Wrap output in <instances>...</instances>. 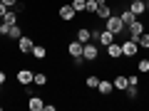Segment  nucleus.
<instances>
[{
    "label": "nucleus",
    "mask_w": 149,
    "mask_h": 111,
    "mask_svg": "<svg viewBox=\"0 0 149 111\" xmlns=\"http://www.w3.org/2000/svg\"><path fill=\"white\" fill-rule=\"evenodd\" d=\"M104 27H107V30H109V32H112L114 37L124 35V30H127V25L122 22V17H119V15H114V12H112V15L107 17V20H104Z\"/></svg>",
    "instance_id": "obj_1"
},
{
    "label": "nucleus",
    "mask_w": 149,
    "mask_h": 111,
    "mask_svg": "<svg viewBox=\"0 0 149 111\" xmlns=\"http://www.w3.org/2000/svg\"><path fill=\"white\" fill-rule=\"evenodd\" d=\"M119 45H122V57H124V59H134V57L139 54L137 40H129V37H127V40H124V42H119Z\"/></svg>",
    "instance_id": "obj_2"
},
{
    "label": "nucleus",
    "mask_w": 149,
    "mask_h": 111,
    "mask_svg": "<svg viewBox=\"0 0 149 111\" xmlns=\"http://www.w3.org/2000/svg\"><path fill=\"white\" fill-rule=\"evenodd\" d=\"M82 57H85L87 64L97 62V59H100V47H97V42H85V47H82Z\"/></svg>",
    "instance_id": "obj_3"
},
{
    "label": "nucleus",
    "mask_w": 149,
    "mask_h": 111,
    "mask_svg": "<svg viewBox=\"0 0 149 111\" xmlns=\"http://www.w3.org/2000/svg\"><path fill=\"white\" fill-rule=\"evenodd\" d=\"M32 79H35V72L32 69H27V67H20L15 72V82L20 86H27V84H32Z\"/></svg>",
    "instance_id": "obj_4"
},
{
    "label": "nucleus",
    "mask_w": 149,
    "mask_h": 111,
    "mask_svg": "<svg viewBox=\"0 0 149 111\" xmlns=\"http://www.w3.org/2000/svg\"><path fill=\"white\" fill-rule=\"evenodd\" d=\"M144 25H147V22H142V20H139V17H137V20H134L132 25H129L127 30H124V35H127L129 40H139V35H142V32H144Z\"/></svg>",
    "instance_id": "obj_5"
},
{
    "label": "nucleus",
    "mask_w": 149,
    "mask_h": 111,
    "mask_svg": "<svg viewBox=\"0 0 149 111\" xmlns=\"http://www.w3.org/2000/svg\"><path fill=\"white\" fill-rule=\"evenodd\" d=\"M57 17H60L62 22H72L74 17H77V12H74V8L70 5V3H65V5L57 8Z\"/></svg>",
    "instance_id": "obj_6"
},
{
    "label": "nucleus",
    "mask_w": 149,
    "mask_h": 111,
    "mask_svg": "<svg viewBox=\"0 0 149 111\" xmlns=\"http://www.w3.org/2000/svg\"><path fill=\"white\" fill-rule=\"evenodd\" d=\"M15 45H17V52H20V54H30V49H32V45H35V40H32L30 35H22Z\"/></svg>",
    "instance_id": "obj_7"
},
{
    "label": "nucleus",
    "mask_w": 149,
    "mask_h": 111,
    "mask_svg": "<svg viewBox=\"0 0 149 111\" xmlns=\"http://www.w3.org/2000/svg\"><path fill=\"white\" fill-rule=\"evenodd\" d=\"M97 91H100V96H112V91H114V82L112 79H100V84H97Z\"/></svg>",
    "instance_id": "obj_8"
},
{
    "label": "nucleus",
    "mask_w": 149,
    "mask_h": 111,
    "mask_svg": "<svg viewBox=\"0 0 149 111\" xmlns=\"http://www.w3.org/2000/svg\"><path fill=\"white\" fill-rule=\"evenodd\" d=\"M107 57L112 59V62H117V59H122V45H117V42H112V45H107Z\"/></svg>",
    "instance_id": "obj_9"
},
{
    "label": "nucleus",
    "mask_w": 149,
    "mask_h": 111,
    "mask_svg": "<svg viewBox=\"0 0 149 111\" xmlns=\"http://www.w3.org/2000/svg\"><path fill=\"white\" fill-rule=\"evenodd\" d=\"M82 47H85V45H82L80 40L74 37L72 42L67 45V54H70V57H72V59H74V57H82Z\"/></svg>",
    "instance_id": "obj_10"
},
{
    "label": "nucleus",
    "mask_w": 149,
    "mask_h": 111,
    "mask_svg": "<svg viewBox=\"0 0 149 111\" xmlns=\"http://www.w3.org/2000/svg\"><path fill=\"white\" fill-rule=\"evenodd\" d=\"M122 94H124V99H127V101H134V99L139 96V84H134V82H129V84H127V89H124Z\"/></svg>",
    "instance_id": "obj_11"
},
{
    "label": "nucleus",
    "mask_w": 149,
    "mask_h": 111,
    "mask_svg": "<svg viewBox=\"0 0 149 111\" xmlns=\"http://www.w3.org/2000/svg\"><path fill=\"white\" fill-rule=\"evenodd\" d=\"M30 54L35 59H47V47L40 45V42H35V45H32V49H30Z\"/></svg>",
    "instance_id": "obj_12"
},
{
    "label": "nucleus",
    "mask_w": 149,
    "mask_h": 111,
    "mask_svg": "<svg viewBox=\"0 0 149 111\" xmlns=\"http://www.w3.org/2000/svg\"><path fill=\"white\" fill-rule=\"evenodd\" d=\"M117 15H119V17H122V22H124V25H127V27H129V25H132V22H134V20H137V15H134V12H132V10H129V8H127V5H124V8H122V10H119V12H117Z\"/></svg>",
    "instance_id": "obj_13"
},
{
    "label": "nucleus",
    "mask_w": 149,
    "mask_h": 111,
    "mask_svg": "<svg viewBox=\"0 0 149 111\" xmlns=\"http://www.w3.org/2000/svg\"><path fill=\"white\" fill-rule=\"evenodd\" d=\"M77 40H80L82 45L85 42H92V30L87 25H82V27H77Z\"/></svg>",
    "instance_id": "obj_14"
},
{
    "label": "nucleus",
    "mask_w": 149,
    "mask_h": 111,
    "mask_svg": "<svg viewBox=\"0 0 149 111\" xmlns=\"http://www.w3.org/2000/svg\"><path fill=\"white\" fill-rule=\"evenodd\" d=\"M112 12H114V10H112V5H107V3H104V5H100V8H97V12H95V17H97V20H102V22H104L107 17L112 15Z\"/></svg>",
    "instance_id": "obj_15"
},
{
    "label": "nucleus",
    "mask_w": 149,
    "mask_h": 111,
    "mask_svg": "<svg viewBox=\"0 0 149 111\" xmlns=\"http://www.w3.org/2000/svg\"><path fill=\"white\" fill-rule=\"evenodd\" d=\"M112 82H114V91H124V89H127V84H129L127 74H117Z\"/></svg>",
    "instance_id": "obj_16"
},
{
    "label": "nucleus",
    "mask_w": 149,
    "mask_h": 111,
    "mask_svg": "<svg viewBox=\"0 0 149 111\" xmlns=\"http://www.w3.org/2000/svg\"><path fill=\"white\" fill-rule=\"evenodd\" d=\"M42 106H45V101L40 99V96L32 94L30 99H27V109H30V111H42Z\"/></svg>",
    "instance_id": "obj_17"
},
{
    "label": "nucleus",
    "mask_w": 149,
    "mask_h": 111,
    "mask_svg": "<svg viewBox=\"0 0 149 111\" xmlns=\"http://www.w3.org/2000/svg\"><path fill=\"white\" fill-rule=\"evenodd\" d=\"M47 82H50V77L45 72H37L35 74V79H32V84L37 86V89H45V86H47Z\"/></svg>",
    "instance_id": "obj_18"
},
{
    "label": "nucleus",
    "mask_w": 149,
    "mask_h": 111,
    "mask_svg": "<svg viewBox=\"0 0 149 111\" xmlns=\"http://www.w3.org/2000/svg\"><path fill=\"white\" fill-rule=\"evenodd\" d=\"M137 72L149 74V57H137Z\"/></svg>",
    "instance_id": "obj_19"
},
{
    "label": "nucleus",
    "mask_w": 149,
    "mask_h": 111,
    "mask_svg": "<svg viewBox=\"0 0 149 111\" xmlns=\"http://www.w3.org/2000/svg\"><path fill=\"white\" fill-rule=\"evenodd\" d=\"M127 8H129V10H132V12H134L137 17H142L144 12H147V8H144V0H142V3H129Z\"/></svg>",
    "instance_id": "obj_20"
},
{
    "label": "nucleus",
    "mask_w": 149,
    "mask_h": 111,
    "mask_svg": "<svg viewBox=\"0 0 149 111\" xmlns=\"http://www.w3.org/2000/svg\"><path fill=\"white\" fill-rule=\"evenodd\" d=\"M20 37H22V27H20V25H13V27H10V32H8V40L17 42Z\"/></svg>",
    "instance_id": "obj_21"
},
{
    "label": "nucleus",
    "mask_w": 149,
    "mask_h": 111,
    "mask_svg": "<svg viewBox=\"0 0 149 111\" xmlns=\"http://www.w3.org/2000/svg\"><path fill=\"white\" fill-rule=\"evenodd\" d=\"M3 22H8V25H17V10H8L5 17H0Z\"/></svg>",
    "instance_id": "obj_22"
},
{
    "label": "nucleus",
    "mask_w": 149,
    "mask_h": 111,
    "mask_svg": "<svg viewBox=\"0 0 149 111\" xmlns=\"http://www.w3.org/2000/svg\"><path fill=\"white\" fill-rule=\"evenodd\" d=\"M137 45H139V49H147V52H149V32H147V30H144L142 35H139Z\"/></svg>",
    "instance_id": "obj_23"
},
{
    "label": "nucleus",
    "mask_w": 149,
    "mask_h": 111,
    "mask_svg": "<svg viewBox=\"0 0 149 111\" xmlns=\"http://www.w3.org/2000/svg\"><path fill=\"white\" fill-rule=\"evenodd\" d=\"M100 79H102V77H97V74H90V77L85 79V86H87V89H97Z\"/></svg>",
    "instance_id": "obj_24"
},
{
    "label": "nucleus",
    "mask_w": 149,
    "mask_h": 111,
    "mask_svg": "<svg viewBox=\"0 0 149 111\" xmlns=\"http://www.w3.org/2000/svg\"><path fill=\"white\" fill-rule=\"evenodd\" d=\"M70 5L74 8V12H77V15H80V12H85V10H87V0H72Z\"/></svg>",
    "instance_id": "obj_25"
},
{
    "label": "nucleus",
    "mask_w": 149,
    "mask_h": 111,
    "mask_svg": "<svg viewBox=\"0 0 149 111\" xmlns=\"http://www.w3.org/2000/svg\"><path fill=\"white\" fill-rule=\"evenodd\" d=\"M97 8H100V5H97V0H87V15H95V12H97Z\"/></svg>",
    "instance_id": "obj_26"
},
{
    "label": "nucleus",
    "mask_w": 149,
    "mask_h": 111,
    "mask_svg": "<svg viewBox=\"0 0 149 111\" xmlns=\"http://www.w3.org/2000/svg\"><path fill=\"white\" fill-rule=\"evenodd\" d=\"M3 3H5V5L10 8V10H15V8H17V3H20V0H3Z\"/></svg>",
    "instance_id": "obj_27"
},
{
    "label": "nucleus",
    "mask_w": 149,
    "mask_h": 111,
    "mask_svg": "<svg viewBox=\"0 0 149 111\" xmlns=\"http://www.w3.org/2000/svg\"><path fill=\"white\" fill-rule=\"evenodd\" d=\"M5 82H8V72H5V69H0V84H5Z\"/></svg>",
    "instance_id": "obj_28"
},
{
    "label": "nucleus",
    "mask_w": 149,
    "mask_h": 111,
    "mask_svg": "<svg viewBox=\"0 0 149 111\" xmlns=\"http://www.w3.org/2000/svg\"><path fill=\"white\" fill-rule=\"evenodd\" d=\"M8 10H10V8H8L5 3H0V17H5V12H8Z\"/></svg>",
    "instance_id": "obj_29"
},
{
    "label": "nucleus",
    "mask_w": 149,
    "mask_h": 111,
    "mask_svg": "<svg viewBox=\"0 0 149 111\" xmlns=\"http://www.w3.org/2000/svg\"><path fill=\"white\" fill-rule=\"evenodd\" d=\"M55 109H57L55 104H45V106H42V111H55Z\"/></svg>",
    "instance_id": "obj_30"
},
{
    "label": "nucleus",
    "mask_w": 149,
    "mask_h": 111,
    "mask_svg": "<svg viewBox=\"0 0 149 111\" xmlns=\"http://www.w3.org/2000/svg\"><path fill=\"white\" fill-rule=\"evenodd\" d=\"M104 3H107V0H97V5H104Z\"/></svg>",
    "instance_id": "obj_31"
},
{
    "label": "nucleus",
    "mask_w": 149,
    "mask_h": 111,
    "mask_svg": "<svg viewBox=\"0 0 149 111\" xmlns=\"http://www.w3.org/2000/svg\"><path fill=\"white\" fill-rule=\"evenodd\" d=\"M129 3H142V0H129Z\"/></svg>",
    "instance_id": "obj_32"
},
{
    "label": "nucleus",
    "mask_w": 149,
    "mask_h": 111,
    "mask_svg": "<svg viewBox=\"0 0 149 111\" xmlns=\"http://www.w3.org/2000/svg\"><path fill=\"white\" fill-rule=\"evenodd\" d=\"M0 91H3V84H0Z\"/></svg>",
    "instance_id": "obj_33"
},
{
    "label": "nucleus",
    "mask_w": 149,
    "mask_h": 111,
    "mask_svg": "<svg viewBox=\"0 0 149 111\" xmlns=\"http://www.w3.org/2000/svg\"><path fill=\"white\" fill-rule=\"evenodd\" d=\"M0 111H3V104H0Z\"/></svg>",
    "instance_id": "obj_34"
},
{
    "label": "nucleus",
    "mask_w": 149,
    "mask_h": 111,
    "mask_svg": "<svg viewBox=\"0 0 149 111\" xmlns=\"http://www.w3.org/2000/svg\"><path fill=\"white\" fill-rule=\"evenodd\" d=\"M0 3H3V0H0Z\"/></svg>",
    "instance_id": "obj_35"
},
{
    "label": "nucleus",
    "mask_w": 149,
    "mask_h": 111,
    "mask_svg": "<svg viewBox=\"0 0 149 111\" xmlns=\"http://www.w3.org/2000/svg\"><path fill=\"white\" fill-rule=\"evenodd\" d=\"M147 57H149V54H147Z\"/></svg>",
    "instance_id": "obj_36"
}]
</instances>
